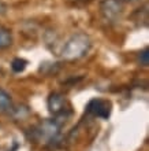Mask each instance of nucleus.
Returning <instances> with one entry per match:
<instances>
[{"instance_id":"obj_5","label":"nucleus","mask_w":149,"mask_h":151,"mask_svg":"<svg viewBox=\"0 0 149 151\" xmlns=\"http://www.w3.org/2000/svg\"><path fill=\"white\" fill-rule=\"evenodd\" d=\"M67 100L63 93L59 92H52L48 98V110L52 115H60L64 114L67 110Z\"/></svg>"},{"instance_id":"obj_9","label":"nucleus","mask_w":149,"mask_h":151,"mask_svg":"<svg viewBox=\"0 0 149 151\" xmlns=\"http://www.w3.org/2000/svg\"><path fill=\"white\" fill-rule=\"evenodd\" d=\"M138 62H140L142 66H148L149 65V51H148V48H145L142 52H140V55H138Z\"/></svg>"},{"instance_id":"obj_2","label":"nucleus","mask_w":149,"mask_h":151,"mask_svg":"<svg viewBox=\"0 0 149 151\" xmlns=\"http://www.w3.org/2000/svg\"><path fill=\"white\" fill-rule=\"evenodd\" d=\"M36 139L44 143H52L58 139L60 133V122L58 119H47L41 122L36 129Z\"/></svg>"},{"instance_id":"obj_8","label":"nucleus","mask_w":149,"mask_h":151,"mask_svg":"<svg viewBox=\"0 0 149 151\" xmlns=\"http://www.w3.org/2000/svg\"><path fill=\"white\" fill-rule=\"evenodd\" d=\"M26 65H28V62L25 59H21V58H16V59L12 60V63H11V69L14 70L15 73H21V72H24L25 68H26Z\"/></svg>"},{"instance_id":"obj_7","label":"nucleus","mask_w":149,"mask_h":151,"mask_svg":"<svg viewBox=\"0 0 149 151\" xmlns=\"http://www.w3.org/2000/svg\"><path fill=\"white\" fill-rule=\"evenodd\" d=\"M12 44V35L7 28L0 26V50H6V48L11 47Z\"/></svg>"},{"instance_id":"obj_6","label":"nucleus","mask_w":149,"mask_h":151,"mask_svg":"<svg viewBox=\"0 0 149 151\" xmlns=\"http://www.w3.org/2000/svg\"><path fill=\"white\" fill-rule=\"evenodd\" d=\"M12 107H14V104H12L11 96L8 95L4 89H1V88H0V111L11 113L12 111Z\"/></svg>"},{"instance_id":"obj_1","label":"nucleus","mask_w":149,"mask_h":151,"mask_svg":"<svg viewBox=\"0 0 149 151\" xmlns=\"http://www.w3.org/2000/svg\"><path fill=\"white\" fill-rule=\"evenodd\" d=\"M92 47L90 37L85 33H75L67 40L62 48L60 55L67 62H74L86 55Z\"/></svg>"},{"instance_id":"obj_3","label":"nucleus","mask_w":149,"mask_h":151,"mask_svg":"<svg viewBox=\"0 0 149 151\" xmlns=\"http://www.w3.org/2000/svg\"><path fill=\"white\" fill-rule=\"evenodd\" d=\"M100 10L106 19L116 21L123 12V4L120 0H103Z\"/></svg>"},{"instance_id":"obj_4","label":"nucleus","mask_w":149,"mask_h":151,"mask_svg":"<svg viewBox=\"0 0 149 151\" xmlns=\"http://www.w3.org/2000/svg\"><path fill=\"white\" fill-rule=\"evenodd\" d=\"M86 111L97 118H108L111 114V103L104 99H93L90 100L86 107Z\"/></svg>"}]
</instances>
